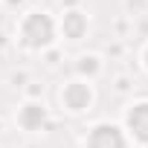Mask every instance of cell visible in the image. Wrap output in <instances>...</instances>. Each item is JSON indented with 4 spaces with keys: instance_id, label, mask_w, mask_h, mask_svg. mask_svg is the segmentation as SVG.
Instances as JSON below:
<instances>
[{
    "instance_id": "6da1fadb",
    "label": "cell",
    "mask_w": 148,
    "mask_h": 148,
    "mask_svg": "<svg viewBox=\"0 0 148 148\" xmlns=\"http://www.w3.org/2000/svg\"><path fill=\"white\" fill-rule=\"evenodd\" d=\"M18 35H21V44L29 47V49H44L55 41V23L47 12H29L21 26H18Z\"/></svg>"
},
{
    "instance_id": "52a82bcc",
    "label": "cell",
    "mask_w": 148,
    "mask_h": 148,
    "mask_svg": "<svg viewBox=\"0 0 148 148\" xmlns=\"http://www.w3.org/2000/svg\"><path fill=\"white\" fill-rule=\"evenodd\" d=\"M79 70H82V73H87V70H90V76H93V73L99 70V58H96V55H84V58H82V64H79Z\"/></svg>"
},
{
    "instance_id": "ba28073f",
    "label": "cell",
    "mask_w": 148,
    "mask_h": 148,
    "mask_svg": "<svg viewBox=\"0 0 148 148\" xmlns=\"http://www.w3.org/2000/svg\"><path fill=\"white\" fill-rule=\"evenodd\" d=\"M142 64H145V70H148V47H145V52H142Z\"/></svg>"
},
{
    "instance_id": "5b68a950",
    "label": "cell",
    "mask_w": 148,
    "mask_h": 148,
    "mask_svg": "<svg viewBox=\"0 0 148 148\" xmlns=\"http://www.w3.org/2000/svg\"><path fill=\"white\" fill-rule=\"evenodd\" d=\"M44 119H47V110H44L41 102H26V105L18 110V125H21L23 131H38V128L44 125Z\"/></svg>"
},
{
    "instance_id": "277c9868",
    "label": "cell",
    "mask_w": 148,
    "mask_h": 148,
    "mask_svg": "<svg viewBox=\"0 0 148 148\" xmlns=\"http://www.w3.org/2000/svg\"><path fill=\"white\" fill-rule=\"evenodd\" d=\"M125 134L134 142L148 145V102H136L125 110Z\"/></svg>"
},
{
    "instance_id": "7a4b0ae2",
    "label": "cell",
    "mask_w": 148,
    "mask_h": 148,
    "mask_svg": "<svg viewBox=\"0 0 148 148\" xmlns=\"http://www.w3.org/2000/svg\"><path fill=\"white\" fill-rule=\"evenodd\" d=\"M84 148H128V134L119 125L110 122H99L87 131L84 136Z\"/></svg>"
},
{
    "instance_id": "3957f363",
    "label": "cell",
    "mask_w": 148,
    "mask_h": 148,
    "mask_svg": "<svg viewBox=\"0 0 148 148\" xmlns=\"http://www.w3.org/2000/svg\"><path fill=\"white\" fill-rule=\"evenodd\" d=\"M61 105L70 113H84L93 105V87L87 82H70L61 87Z\"/></svg>"
},
{
    "instance_id": "8992f818",
    "label": "cell",
    "mask_w": 148,
    "mask_h": 148,
    "mask_svg": "<svg viewBox=\"0 0 148 148\" xmlns=\"http://www.w3.org/2000/svg\"><path fill=\"white\" fill-rule=\"evenodd\" d=\"M84 32H87V15H82V12H67L64 18H61V35L64 38H70V41H79V38H84Z\"/></svg>"
}]
</instances>
